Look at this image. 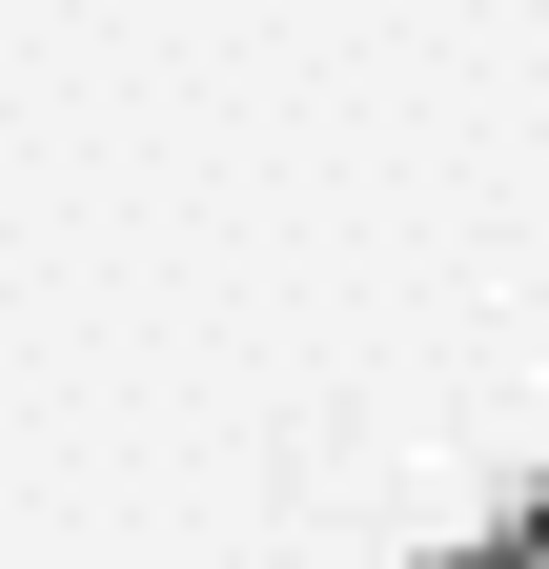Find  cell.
Instances as JSON below:
<instances>
[{
    "instance_id": "6da1fadb",
    "label": "cell",
    "mask_w": 549,
    "mask_h": 569,
    "mask_svg": "<svg viewBox=\"0 0 549 569\" xmlns=\"http://www.w3.org/2000/svg\"><path fill=\"white\" fill-rule=\"evenodd\" d=\"M468 569H549V488H529V509H509L489 549H468Z\"/></svg>"
}]
</instances>
